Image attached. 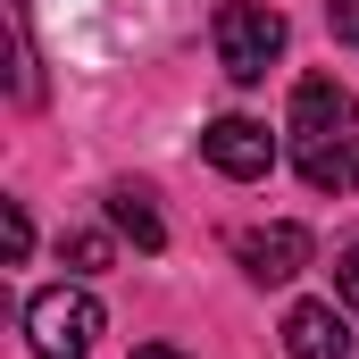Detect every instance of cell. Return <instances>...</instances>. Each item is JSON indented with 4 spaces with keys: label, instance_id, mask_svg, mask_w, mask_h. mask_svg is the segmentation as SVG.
Masks as SVG:
<instances>
[{
    "label": "cell",
    "instance_id": "1",
    "mask_svg": "<svg viewBox=\"0 0 359 359\" xmlns=\"http://www.w3.org/2000/svg\"><path fill=\"white\" fill-rule=\"evenodd\" d=\"M209 34H217V67L234 84H259L276 59H284V17H276L268 0H217Z\"/></svg>",
    "mask_w": 359,
    "mask_h": 359
},
{
    "label": "cell",
    "instance_id": "2",
    "mask_svg": "<svg viewBox=\"0 0 359 359\" xmlns=\"http://www.w3.org/2000/svg\"><path fill=\"white\" fill-rule=\"evenodd\" d=\"M25 343L42 359H84L100 343V301L76 292V284H50V292H34L25 301Z\"/></svg>",
    "mask_w": 359,
    "mask_h": 359
},
{
    "label": "cell",
    "instance_id": "3",
    "mask_svg": "<svg viewBox=\"0 0 359 359\" xmlns=\"http://www.w3.org/2000/svg\"><path fill=\"white\" fill-rule=\"evenodd\" d=\"M234 259L251 284H292V276L309 268V226H292V217H276V226H243L234 234Z\"/></svg>",
    "mask_w": 359,
    "mask_h": 359
},
{
    "label": "cell",
    "instance_id": "4",
    "mask_svg": "<svg viewBox=\"0 0 359 359\" xmlns=\"http://www.w3.org/2000/svg\"><path fill=\"white\" fill-rule=\"evenodd\" d=\"M351 126H359L351 84H334V76H301V84H292V142H301V151H318V142H334V134H351Z\"/></svg>",
    "mask_w": 359,
    "mask_h": 359
},
{
    "label": "cell",
    "instance_id": "5",
    "mask_svg": "<svg viewBox=\"0 0 359 359\" xmlns=\"http://www.w3.org/2000/svg\"><path fill=\"white\" fill-rule=\"evenodd\" d=\"M201 159H209L217 176L251 184V176H268V168H276V134L259 126V117H217V126L201 134Z\"/></svg>",
    "mask_w": 359,
    "mask_h": 359
},
{
    "label": "cell",
    "instance_id": "6",
    "mask_svg": "<svg viewBox=\"0 0 359 359\" xmlns=\"http://www.w3.org/2000/svg\"><path fill=\"white\" fill-rule=\"evenodd\" d=\"M284 351L292 359H351V318L334 301H292L284 309Z\"/></svg>",
    "mask_w": 359,
    "mask_h": 359
},
{
    "label": "cell",
    "instance_id": "7",
    "mask_svg": "<svg viewBox=\"0 0 359 359\" xmlns=\"http://www.w3.org/2000/svg\"><path fill=\"white\" fill-rule=\"evenodd\" d=\"M301 184L309 192H359V134H334V142L301 151Z\"/></svg>",
    "mask_w": 359,
    "mask_h": 359
},
{
    "label": "cell",
    "instance_id": "8",
    "mask_svg": "<svg viewBox=\"0 0 359 359\" xmlns=\"http://www.w3.org/2000/svg\"><path fill=\"white\" fill-rule=\"evenodd\" d=\"M109 226H117L134 251H159V243H168V226H159V209H151L142 184H117V192H109Z\"/></svg>",
    "mask_w": 359,
    "mask_h": 359
},
{
    "label": "cell",
    "instance_id": "9",
    "mask_svg": "<svg viewBox=\"0 0 359 359\" xmlns=\"http://www.w3.org/2000/svg\"><path fill=\"white\" fill-rule=\"evenodd\" d=\"M59 251H67V259H76V268H109V259H117V243H109V234H67V243H59Z\"/></svg>",
    "mask_w": 359,
    "mask_h": 359
},
{
    "label": "cell",
    "instance_id": "10",
    "mask_svg": "<svg viewBox=\"0 0 359 359\" xmlns=\"http://www.w3.org/2000/svg\"><path fill=\"white\" fill-rule=\"evenodd\" d=\"M0 251H8V259H25V251H34V226H25V209H17V201H0Z\"/></svg>",
    "mask_w": 359,
    "mask_h": 359
},
{
    "label": "cell",
    "instance_id": "11",
    "mask_svg": "<svg viewBox=\"0 0 359 359\" xmlns=\"http://www.w3.org/2000/svg\"><path fill=\"white\" fill-rule=\"evenodd\" d=\"M334 292H343V309L359 318V243L343 251V259H334Z\"/></svg>",
    "mask_w": 359,
    "mask_h": 359
},
{
    "label": "cell",
    "instance_id": "12",
    "mask_svg": "<svg viewBox=\"0 0 359 359\" xmlns=\"http://www.w3.org/2000/svg\"><path fill=\"white\" fill-rule=\"evenodd\" d=\"M326 25H334V42L359 50V0H326Z\"/></svg>",
    "mask_w": 359,
    "mask_h": 359
},
{
    "label": "cell",
    "instance_id": "13",
    "mask_svg": "<svg viewBox=\"0 0 359 359\" xmlns=\"http://www.w3.org/2000/svg\"><path fill=\"white\" fill-rule=\"evenodd\" d=\"M134 359H184V351H176V343H142Z\"/></svg>",
    "mask_w": 359,
    "mask_h": 359
}]
</instances>
